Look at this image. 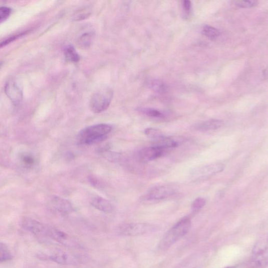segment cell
<instances>
[{"label": "cell", "mask_w": 268, "mask_h": 268, "mask_svg": "<svg viewBox=\"0 0 268 268\" xmlns=\"http://www.w3.org/2000/svg\"><path fill=\"white\" fill-rule=\"evenodd\" d=\"M22 227L27 231L36 235H48V228L45 227L38 221L31 218H23L21 222Z\"/></svg>", "instance_id": "cell-10"}, {"label": "cell", "mask_w": 268, "mask_h": 268, "mask_svg": "<svg viewBox=\"0 0 268 268\" xmlns=\"http://www.w3.org/2000/svg\"><path fill=\"white\" fill-rule=\"evenodd\" d=\"M156 230V227L152 224L131 223L120 225L116 231L120 236L132 237L150 234Z\"/></svg>", "instance_id": "cell-4"}, {"label": "cell", "mask_w": 268, "mask_h": 268, "mask_svg": "<svg viewBox=\"0 0 268 268\" xmlns=\"http://www.w3.org/2000/svg\"><path fill=\"white\" fill-rule=\"evenodd\" d=\"M12 9L8 7H3L0 8V23L6 21L10 16Z\"/></svg>", "instance_id": "cell-25"}, {"label": "cell", "mask_w": 268, "mask_h": 268, "mask_svg": "<svg viewBox=\"0 0 268 268\" xmlns=\"http://www.w3.org/2000/svg\"><path fill=\"white\" fill-rule=\"evenodd\" d=\"M145 134L152 140L153 143L165 136L160 130L152 127L147 128L145 130Z\"/></svg>", "instance_id": "cell-19"}, {"label": "cell", "mask_w": 268, "mask_h": 268, "mask_svg": "<svg viewBox=\"0 0 268 268\" xmlns=\"http://www.w3.org/2000/svg\"><path fill=\"white\" fill-rule=\"evenodd\" d=\"M225 268H232V267H225Z\"/></svg>", "instance_id": "cell-32"}, {"label": "cell", "mask_w": 268, "mask_h": 268, "mask_svg": "<svg viewBox=\"0 0 268 268\" xmlns=\"http://www.w3.org/2000/svg\"><path fill=\"white\" fill-rule=\"evenodd\" d=\"M182 7L186 13L188 14L190 13L192 8L191 2L188 1V0H185L182 2Z\"/></svg>", "instance_id": "cell-29"}, {"label": "cell", "mask_w": 268, "mask_h": 268, "mask_svg": "<svg viewBox=\"0 0 268 268\" xmlns=\"http://www.w3.org/2000/svg\"><path fill=\"white\" fill-rule=\"evenodd\" d=\"M113 96V92L110 88L103 89L92 95L90 101V109L95 113L106 111L110 106Z\"/></svg>", "instance_id": "cell-3"}, {"label": "cell", "mask_w": 268, "mask_h": 268, "mask_svg": "<svg viewBox=\"0 0 268 268\" xmlns=\"http://www.w3.org/2000/svg\"><path fill=\"white\" fill-rule=\"evenodd\" d=\"M90 204L98 210L102 212L109 213L114 210V206L112 203L99 196L92 197Z\"/></svg>", "instance_id": "cell-14"}, {"label": "cell", "mask_w": 268, "mask_h": 268, "mask_svg": "<svg viewBox=\"0 0 268 268\" xmlns=\"http://www.w3.org/2000/svg\"><path fill=\"white\" fill-rule=\"evenodd\" d=\"M48 235L49 237L65 247L78 249L83 248L82 246L78 241L61 230L54 228H49Z\"/></svg>", "instance_id": "cell-6"}, {"label": "cell", "mask_w": 268, "mask_h": 268, "mask_svg": "<svg viewBox=\"0 0 268 268\" xmlns=\"http://www.w3.org/2000/svg\"><path fill=\"white\" fill-rule=\"evenodd\" d=\"M267 263V246L266 243H260L255 247L249 268H263Z\"/></svg>", "instance_id": "cell-9"}, {"label": "cell", "mask_w": 268, "mask_h": 268, "mask_svg": "<svg viewBox=\"0 0 268 268\" xmlns=\"http://www.w3.org/2000/svg\"><path fill=\"white\" fill-rule=\"evenodd\" d=\"M206 201L203 197H198L192 203L191 209L193 212H197L200 210L205 205Z\"/></svg>", "instance_id": "cell-24"}, {"label": "cell", "mask_w": 268, "mask_h": 268, "mask_svg": "<svg viewBox=\"0 0 268 268\" xmlns=\"http://www.w3.org/2000/svg\"><path fill=\"white\" fill-rule=\"evenodd\" d=\"M202 33L205 37L212 40L216 39L220 35V32L217 29L209 26L204 27Z\"/></svg>", "instance_id": "cell-22"}, {"label": "cell", "mask_w": 268, "mask_h": 268, "mask_svg": "<svg viewBox=\"0 0 268 268\" xmlns=\"http://www.w3.org/2000/svg\"><path fill=\"white\" fill-rule=\"evenodd\" d=\"M139 111L150 118L161 119L165 117L164 113L155 109L142 108Z\"/></svg>", "instance_id": "cell-20"}, {"label": "cell", "mask_w": 268, "mask_h": 268, "mask_svg": "<svg viewBox=\"0 0 268 268\" xmlns=\"http://www.w3.org/2000/svg\"><path fill=\"white\" fill-rule=\"evenodd\" d=\"M13 258V254H11L6 244L0 242V262L10 260Z\"/></svg>", "instance_id": "cell-21"}, {"label": "cell", "mask_w": 268, "mask_h": 268, "mask_svg": "<svg viewBox=\"0 0 268 268\" xmlns=\"http://www.w3.org/2000/svg\"><path fill=\"white\" fill-rule=\"evenodd\" d=\"M91 14V11L90 9L85 8L80 10L76 13L73 17V20L80 21L84 20L89 18Z\"/></svg>", "instance_id": "cell-23"}, {"label": "cell", "mask_w": 268, "mask_h": 268, "mask_svg": "<svg viewBox=\"0 0 268 268\" xmlns=\"http://www.w3.org/2000/svg\"><path fill=\"white\" fill-rule=\"evenodd\" d=\"M21 159L23 164H24L26 167L29 168L33 167L35 164V162H36L34 158L29 154H26L22 156Z\"/></svg>", "instance_id": "cell-26"}, {"label": "cell", "mask_w": 268, "mask_h": 268, "mask_svg": "<svg viewBox=\"0 0 268 268\" xmlns=\"http://www.w3.org/2000/svg\"><path fill=\"white\" fill-rule=\"evenodd\" d=\"M1 66H2V64L0 63V67H1Z\"/></svg>", "instance_id": "cell-33"}, {"label": "cell", "mask_w": 268, "mask_h": 268, "mask_svg": "<svg viewBox=\"0 0 268 268\" xmlns=\"http://www.w3.org/2000/svg\"><path fill=\"white\" fill-rule=\"evenodd\" d=\"M112 127L107 124H100L85 128L77 136L80 145H92L101 142L112 131Z\"/></svg>", "instance_id": "cell-2"}, {"label": "cell", "mask_w": 268, "mask_h": 268, "mask_svg": "<svg viewBox=\"0 0 268 268\" xmlns=\"http://www.w3.org/2000/svg\"><path fill=\"white\" fill-rule=\"evenodd\" d=\"M49 260L62 265H77L83 259L80 255L62 250H58L49 255Z\"/></svg>", "instance_id": "cell-7"}, {"label": "cell", "mask_w": 268, "mask_h": 268, "mask_svg": "<svg viewBox=\"0 0 268 268\" xmlns=\"http://www.w3.org/2000/svg\"><path fill=\"white\" fill-rule=\"evenodd\" d=\"M23 34L24 33L18 34L17 36L12 37L2 42H0V48H2V47H4L7 45V44H9L11 42L14 41L16 39L21 37Z\"/></svg>", "instance_id": "cell-28"}, {"label": "cell", "mask_w": 268, "mask_h": 268, "mask_svg": "<svg viewBox=\"0 0 268 268\" xmlns=\"http://www.w3.org/2000/svg\"><path fill=\"white\" fill-rule=\"evenodd\" d=\"M36 257L37 258L41 260H49V255L42 252H38L36 254Z\"/></svg>", "instance_id": "cell-31"}, {"label": "cell", "mask_w": 268, "mask_h": 268, "mask_svg": "<svg viewBox=\"0 0 268 268\" xmlns=\"http://www.w3.org/2000/svg\"><path fill=\"white\" fill-rule=\"evenodd\" d=\"M234 4L240 8H250L257 5L258 2L255 1H237Z\"/></svg>", "instance_id": "cell-27"}, {"label": "cell", "mask_w": 268, "mask_h": 268, "mask_svg": "<svg viewBox=\"0 0 268 268\" xmlns=\"http://www.w3.org/2000/svg\"><path fill=\"white\" fill-rule=\"evenodd\" d=\"M191 227V221L190 218L185 217L181 219L163 236L159 243V249L162 251L169 249L174 243L187 234Z\"/></svg>", "instance_id": "cell-1"}, {"label": "cell", "mask_w": 268, "mask_h": 268, "mask_svg": "<svg viewBox=\"0 0 268 268\" xmlns=\"http://www.w3.org/2000/svg\"><path fill=\"white\" fill-rule=\"evenodd\" d=\"M51 204L53 210L63 215H68L74 211L72 203L60 197H53Z\"/></svg>", "instance_id": "cell-11"}, {"label": "cell", "mask_w": 268, "mask_h": 268, "mask_svg": "<svg viewBox=\"0 0 268 268\" xmlns=\"http://www.w3.org/2000/svg\"><path fill=\"white\" fill-rule=\"evenodd\" d=\"M64 54L66 60L69 62L77 63L80 60V56L74 47L72 45L66 47L64 51Z\"/></svg>", "instance_id": "cell-18"}, {"label": "cell", "mask_w": 268, "mask_h": 268, "mask_svg": "<svg viewBox=\"0 0 268 268\" xmlns=\"http://www.w3.org/2000/svg\"><path fill=\"white\" fill-rule=\"evenodd\" d=\"M224 169L225 166L222 163L215 162L193 169L190 172V175L192 179L196 180H202L222 172Z\"/></svg>", "instance_id": "cell-5"}, {"label": "cell", "mask_w": 268, "mask_h": 268, "mask_svg": "<svg viewBox=\"0 0 268 268\" xmlns=\"http://www.w3.org/2000/svg\"><path fill=\"white\" fill-rule=\"evenodd\" d=\"M223 125L224 122L222 120L210 119L197 124L194 128L197 131L207 132L219 129Z\"/></svg>", "instance_id": "cell-15"}, {"label": "cell", "mask_w": 268, "mask_h": 268, "mask_svg": "<svg viewBox=\"0 0 268 268\" xmlns=\"http://www.w3.org/2000/svg\"><path fill=\"white\" fill-rule=\"evenodd\" d=\"M89 181L91 184L95 186V187H99V186H100L99 180L94 176H90L89 178Z\"/></svg>", "instance_id": "cell-30"}, {"label": "cell", "mask_w": 268, "mask_h": 268, "mask_svg": "<svg viewBox=\"0 0 268 268\" xmlns=\"http://www.w3.org/2000/svg\"><path fill=\"white\" fill-rule=\"evenodd\" d=\"M176 193L172 186L162 185L155 186L150 189L145 196L147 201H159L167 199Z\"/></svg>", "instance_id": "cell-8"}, {"label": "cell", "mask_w": 268, "mask_h": 268, "mask_svg": "<svg viewBox=\"0 0 268 268\" xmlns=\"http://www.w3.org/2000/svg\"><path fill=\"white\" fill-rule=\"evenodd\" d=\"M165 150L157 146H151L139 151L138 158L143 162L155 160L164 154Z\"/></svg>", "instance_id": "cell-12"}, {"label": "cell", "mask_w": 268, "mask_h": 268, "mask_svg": "<svg viewBox=\"0 0 268 268\" xmlns=\"http://www.w3.org/2000/svg\"><path fill=\"white\" fill-rule=\"evenodd\" d=\"M147 85L150 89L158 93L166 92L168 90L167 84L160 79H150L148 81Z\"/></svg>", "instance_id": "cell-16"}, {"label": "cell", "mask_w": 268, "mask_h": 268, "mask_svg": "<svg viewBox=\"0 0 268 268\" xmlns=\"http://www.w3.org/2000/svg\"><path fill=\"white\" fill-rule=\"evenodd\" d=\"M95 38V33L87 32L81 35L78 39V44L81 49H87L90 48Z\"/></svg>", "instance_id": "cell-17"}, {"label": "cell", "mask_w": 268, "mask_h": 268, "mask_svg": "<svg viewBox=\"0 0 268 268\" xmlns=\"http://www.w3.org/2000/svg\"><path fill=\"white\" fill-rule=\"evenodd\" d=\"M5 92L8 97L15 105H18L23 99V92L15 81L11 80L6 84Z\"/></svg>", "instance_id": "cell-13"}]
</instances>
